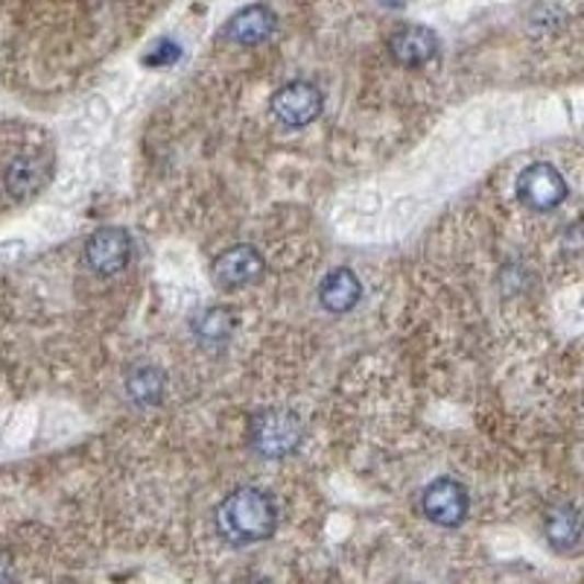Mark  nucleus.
Wrapping results in <instances>:
<instances>
[{
  "instance_id": "nucleus-15",
  "label": "nucleus",
  "mask_w": 584,
  "mask_h": 584,
  "mask_svg": "<svg viewBox=\"0 0 584 584\" xmlns=\"http://www.w3.org/2000/svg\"><path fill=\"white\" fill-rule=\"evenodd\" d=\"M161 50H158V56H147V65H170V61L179 59V47H175L173 42H164L158 44Z\"/></svg>"
},
{
  "instance_id": "nucleus-10",
  "label": "nucleus",
  "mask_w": 584,
  "mask_h": 584,
  "mask_svg": "<svg viewBox=\"0 0 584 584\" xmlns=\"http://www.w3.org/2000/svg\"><path fill=\"white\" fill-rule=\"evenodd\" d=\"M359 296H363V284L351 270H333L328 272V278L322 280L319 287V301H322L324 310L331 313H348L351 307H357Z\"/></svg>"
},
{
  "instance_id": "nucleus-4",
  "label": "nucleus",
  "mask_w": 584,
  "mask_h": 584,
  "mask_svg": "<svg viewBox=\"0 0 584 584\" xmlns=\"http://www.w3.org/2000/svg\"><path fill=\"white\" fill-rule=\"evenodd\" d=\"M517 196L533 210H552L568 199V179L552 164H529L517 179Z\"/></svg>"
},
{
  "instance_id": "nucleus-8",
  "label": "nucleus",
  "mask_w": 584,
  "mask_h": 584,
  "mask_svg": "<svg viewBox=\"0 0 584 584\" xmlns=\"http://www.w3.org/2000/svg\"><path fill=\"white\" fill-rule=\"evenodd\" d=\"M389 50H392L394 59L406 65V68H419V65H427L438 53V35L433 33L430 26L421 24L401 26V30L389 38Z\"/></svg>"
},
{
  "instance_id": "nucleus-14",
  "label": "nucleus",
  "mask_w": 584,
  "mask_h": 584,
  "mask_svg": "<svg viewBox=\"0 0 584 584\" xmlns=\"http://www.w3.org/2000/svg\"><path fill=\"white\" fill-rule=\"evenodd\" d=\"M231 328H234V316L222 310V307H214V310H205V313L193 322V333L199 336L202 342H226L231 336Z\"/></svg>"
},
{
  "instance_id": "nucleus-11",
  "label": "nucleus",
  "mask_w": 584,
  "mask_h": 584,
  "mask_svg": "<svg viewBox=\"0 0 584 584\" xmlns=\"http://www.w3.org/2000/svg\"><path fill=\"white\" fill-rule=\"evenodd\" d=\"M543 533H547V538H550L556 550H576L579 541H582V533H579V512L573 506L552 508L550 515H547V524H543Z\"/></svg>"
},
{
  "instance_id": "nucleus-5",
  "label": "nucleus",
  "mask_w": 584,
  "mask_h": 584,
  "mask_svg": "<svg viewBox=\"0 0 584 584\" xmlns=\"http://www.w3.org/2000/svg\"><path fill=\"white\" fill-rule=\"evenodd\" d=\"M322 91L313 85V82H289L272 96V114L278 117L284 126H293V129H301L307 123H313L319 114H322Z\"/></svg>"
},
{
  "instance_id": "nucleus-1",
  "label": "nucleus",
  "mask_w": 584,
  "mask_h": 584,
  "mask_svg": "<svg viewBox=\"0 0 584 584\" xmlns=\"http://www.w3.org/2000/svg\"><path fill=\"white\" fill-rule=\"evenodd\" d=\"M217 526L231 543L266 541L278 526V508L266 491L240 489L219 503Z\"/></svg>"
},
{
  "instance_id": "nucleus-3",
  "label": "nucleus",
  "mask_w": 584,
  "mask_h": 584,
  "mask_svg": "<svg viewBox=\"0 0 584 584\" xmlns=\"http://www.w3.org/2000/svg\"><path fill=\"white\" fill-rule=\"evenodd\" d=\"M468 508H471V500H468V491H465L462 482L456 480H442L430 482L424 494H421V515L427 517L430 524L445 526V529H454L468 517Z\"/></svg>"
},
{
  "instance_id": "nucleus-9",
  "label": "nucleus",
  "mask_w": 584,
  "mask_h": 584,
  "mask_svg": "<svg viewBox=\"0 0 584 584\" xmlns=\"http://www.w3.org/2000/svg\"><path fill=\"white\" fill-rule=\"evenodd\" d=\"M275 33V15L270 7H254L240 9L226 26V38H231L234 44H261Z\"/></svg>"
},
{
  "instance_id": "nucleus-7",
  "label": "nucleus",
  "mask_w": 584,
  "mask_h": 584,
  "mask_svg": "<svg viewBox=\"0 0 584 584\" xmlns=\"http://www.w3.org/2000/svg\"><path fill=\"white\" fill-rule=\"evenodd\" d=\"M219 287H245L263 275V254L254 245H234L210 266Z\"/></svg>"
},
{
  "instance_id": "nucleus-13",
  "label": "nucleus",
  "mask_w": 584,
  "mask_h": 584,
  "mask_svg": "<svg viewBox=\"0 0 584 584\" xmlns=\"http://www.w3.org/2000/svg\"><path fill=\"white\" fill-rule=\"evenodd\" d=\"M126 389L138 403H158L164 398L167 389V377L152 366H140L135 368L126 380Z\"/></svg>"
},
{
  "instance_id": "nucleus-12",
  "label": "nucleus",
  "mask_w": 584,
  "mask_h": 584,
  "mask_svg": "<svg viewBox=\"0 0 584 584\" xmlns=\"http://www.w3.org/2000/svg\"><path fill=\"white\" fill-rule=\"evenodd\" d=\"M44 179H47V164H44L42 158H35V156H24V158H18V161H12V167H9V173H7L9 191L15 193L18 199L33 196V193L44 184Z\"/></svg>"
},
{
  "instance_id": "nucleus-6",
  "label": "nucleus",
  "mask_w": 584,
  "mask_h": 584,
  "mask_svg": "<svg viewBox=\"0 0 584 584\" xmlns=\"http://www.w3.org/2000/svg\"><path fill=\"white\" fill-rule=\"evenodd\" d=\"M131 257V237L123 228H100L96 234L88 237L85 243V263L88 270L96 275H117L126 270Z\"/></svg>"
},
{
  "instance_id": "nucleus-2",
  "label": "nucleus",
  "mask_w": 584,
  "mask_h": 584,
  "mask_svg": "<svg viewBox=\"0 0 584 584\" xmlns=\"http://www.w3.org/2000/svg\"><path fill=\"white\" fill-rule=\"evenodd\" d=\"M249 438H252V447L257 454L280 459V456H289L293 450H298L301 438H305V424H301L296 412L266 410L261 415H254Z\"/></svg>"
}]
</instances>
